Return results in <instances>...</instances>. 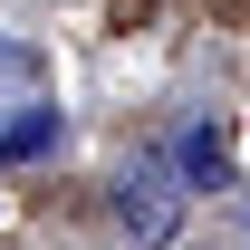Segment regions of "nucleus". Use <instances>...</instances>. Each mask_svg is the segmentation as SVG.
Masks as SVG:
<instances>
[{"mask_svg":"<svg viewBox=\"0 0 250 250\" xmlns=\"http://www.w3.org/2000/svg\"><path fill=\"white\" fill-rule=\"evenodd\" d=\"M116 221H125L135 250H164V241H173V221H183V173H173V154H145L116 183Z\"/></svg>","mask_w":250,"mask_h":250,"instance_id":"1","label":"nucleus"},{"mask_svg":"<svg viewBox=\"0 0 250 250\" xmlns=\"http://www.w3.org/2000/svg\"><path fill=\"white\" fill-rule=\"evenodd\" d=\"M164 154H173L183 192H221V183H231V145H221V125H183Z\"/></svg>","mask_w":250,"mask_h":250,"instance_id":"2","label":"nucleus"},{"mask_svg":"<svg viewBox=\"0 0 250 250\" xmlns=\"http://www.w3.org/2000/svg\"><path fill=\"white\" fill-rule=\"evenodd\" d=\"M58 145V106H20V116L0 125V164H20V154H48Z\"/></svg>","mask_w":250,"mask_h":250,"instance_id":"3","label":"nucleus"},{"mask_svg":"<svg viewBox=\"0 0 250 250\" xmlns=\"http://www.w3.org/2000/svg\"><path fill=\"white\" fill-rule=\"evenodd\" d=\"M0 87H39V48H20V39H0Z\"/></svg>","mask_w":250,"mask_h":250,"instance_id":"4","label":"nucleus"}]
</instances>
